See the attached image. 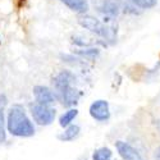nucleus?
<instances>
[{
	"label": "nucleus",
	"mask_w": 160,
	"mask_h": 160,
	"mask_svg": "<svg viewBox=\"0 0 160 160\" xmlns=\"http://www.w3.org/2000/svg\"><path fill=\"white\" fill-rule=\"evenodd\" d=\"M128 2L141 9H150L158 4L159 0H128Z\"/></svg>",
	"instance_id": "nucleus-16"
},
{
	"label": "nucleus",
	"mask_w": 160,
	"mask_h": 160,
	"mask_svg": "<svg viewBox=\"0 0 160 160\" xmlns=\"http://www.w3.org/2000/svg\"><path fill=\"white\" fill-rule=\"evenodd\" d=\"M58 96H59V99L64 106L71 108V106H74L78 102L79 96H81V92L73 86H68V87L58 91Z\"/></svg>",
	"instance_id": "nucleus-5"
},
{
	"label": "nucleus",
	"mask_w": 160,
	"mask_h": 160,
	"mask_svg": "<svg viewBox=\"0 0 160 160\" xmlns=\"http://www.w3.org/2000/svg\"><path fill=\"white\" fill-rule=\"evenodd\" d=\"M115 149H117L119 156L123 160H142L138 151L133 148V146H131L129 143H127L124 141H117Z\"/></svg>",
	"instance_id": "nucleus-7"
},
{
	"label": "nucleus",
	"mask_w": 160,
	"mask_h": 160,
	"mask_svg": "<svg viewBox=\"0 0 160 160\" xmlns=\"http://www.w3.org/2000/svg\"><path fill=\"white\" fill-rule=\"evenodd\" d=\"M30 112L33 118V121L38 126H50L55 119V109L51 108L50 105H42L33 102L30 105Z\"/></svg>",
	"instance_id": "nucleus-3"
},
{
	"label": "nucleus",
	"mask_w": 160,
	"mask_h": 160,
	"mask_svg": "<svg viewBox=\"0 0 160 160\" xmlns=\"http://www.w3.org/2000/svg\"><path fill=\"white\" fill-rule=\"evenodd\" d=\"M32 94L35 96V100L37 104H42V105H50L55 101V95L49 87L46 86H35L32 90Z\"/></svg>",
	"instance_id": "nucleus-6"
},
{
	"label": "nucleus",
	"mask_w": 160,
	"mask_h": 160,
	"mask_svg": "<svg viewBox=\"0 0 160 160\" xmlns=\"http://www.w3.org/2000/svg\"><path fill=\"white\" fill-rule=\"evenodd\" d=\"M154 156H155V160H160V146H159V148L155 150Z\"/></svg>",
	"instance_id": "nucleus-17"
},
{
	"label": "nucleus",
	"mask_w": 160,
	"mask_h": 160,
	"mask_svg": "<svg viewBox=\"0 0 160 160\" xmlns=\"http://www.w3.org/2000/svg\"><path fill=\"white\" fill-rule=\"evenodd\" d=\"M77 115H78V110H77V109H69V110L64 112V114L59 118V124H60V127H63V128L69 127Z\"/></svg>",
	"instance_id": "nucleus-13"
},
{
	"label": "nucleus",
	"mask_w": 160,
	"mask_h": 160,
	"mask_svg": "<svg viewBox=\"0 0 160 160\" xmlns=\"http://www.w3.org/2000/svg\"><path fill=\"white\" fill-rule=\"evenodd\" d=\"M90 115L98 122H106L110 118V106L106 100H95L90 105Z\"/></svg>",
	"instance_id": "nucleus-4"
},
{
	"label": "nucleus",
	"mask_w": 160,
	"mask_h": 160,
	"mask_svg": "<svg viewBox=\"0 0 160 160\" xmlns=\"http://www.w3.org/2000/svg\"><path fill=\"white\" fill-rule=\"evenodd\" d=\"M100 50L96 49V48H88V49H78L76 50V54L81 55V57H85V58H88V59H95L98 55H99Z\"/></svg>",
	"instance_id": "nucleus-15"
},
{
	"label": "nucleus",
	"mask_w": 160,
	"mask_h": 160,
	"mask_svg": "<svg viewBox=\"0 0 160 160\" xmlns=\"http://www.w3.org/2000/svg\"><path fill=\"white\" fill-rule=\"evenodd\" d=\"M78 23L81 27L88 30L90 32H94L100 37H104L106 40H113L114 38V30L109 26H106L105 23H102L101 21H99L98 18L92 17V16H87V14H82L78 17Z\"/></svg>",
	"instance_id": "nucleus-2"
},
{
	"label": "nucleus",
	"mask_w": 160,
	"mask_h": 160,
	"mask_svg": "<svg viewBox=\"0 0 160 160\" xmlns=\"http://www.w3.org/2000/svg\"><path fill=\"white\" fill-rule=\"evenodd\" d=\"M59 2H62L65 7H68L71 10L79 13V14H85L90 8L87 0H59Z\"/></svg>",
	"instance_id": "nucleus-10"
},
{
	"label": "nucleus",
	"mask_w": 160,
	"mask_h": 160,
	"mask_svg": "<svg viewBox=\"0 0 160 160\" xmlns=\"http://www.w3.org/2000/svg\"><path fill=\"white\" fill-rule=\"evenodd\" d=\"M113 158V152L109 148H100L96 149L92 154V160H112Z\"/></svg>",
	"instance_id": "nucleus-14"
},
{
	"label": "nucleus",
	"mask_w": 160,
	"mask_h": 160,
	"mask_svg": "<svg viewBox=\"0 0 160 160\" xmlns=\"http://www.w3.org/2000/svg\"><path fill=\"white\" fill-rule=\"evenodd\" d=\"M79 132H81V128H79V126L77 124H71L69 127H67L64 129L63 133H60V135L58 136V140L63 141V142H68V141H73L78 135Z\"/></svg>",
	"instance_id": "nucleus-12"
},
{
	"label": "nucleus",
	"mask_w": 160,
	"mask_h": 160,
	"mask_svg": "<svg viewBox=\"0 0 160 160\" xmlns=\"http://www.w3.org/2000/svg\"><path fill=\"white\" fill-rule=\"evenodd\" d=\"M98 10L105 16L115 17L121 12V3L118 0H101L98 4Z\"/></svg>",
	"instance_id": "nucleus-8"
},
{
	"label": "nucleus",
	"mask_w": 160,
	"mask_h": 160,
	"mask_svg": "<svg viewBox=\"0 0 160 160\" xmlns=\"http://www.w3.org/2000/svg\"><path fill=\"white\" fill-rule=\"evenodd\" d=\"M7 129L12 136L16 137H32L35 135V127L23 106L16 104L9 108L7 117Z\"/></svg>",
	"instance_id": "nucleus-1"
},
{
	"label": "nucleus",
	"mask_w": 160,
	"mask_h": 160,
	"mask_svg": "<svg viewBox=\"0 0 160 160\" xmlns=\"http://www.w3.org/2000/svg\"><path fill=\"white\" fill-rule=\"evenodd\" d=\"M7 105V96L0 95V143H4L7 140V131H5V117H4V108Z\"/></svg>",
	"instance_id": "nucleus-11"
},
{
	"label": "nucleus",
	"mask_w": 160,
	"mask_h": 160,
	"mask_svg": "<svg viewBox=\"0 0 160 160\" xmlns=\"http://www.w3.org/2000/svg\"><path fill=\"white\" fill-rule=\"evenodd\" d=\"M73 81H74V76L71 72L62 71L60 73H58L54 77V79H52V83H54V87H55V90L58 92V91H60V90H63L65 87L72 86Z\"/></svg>",
	"instance_id": "nucleus-9"
}]
</instances>
